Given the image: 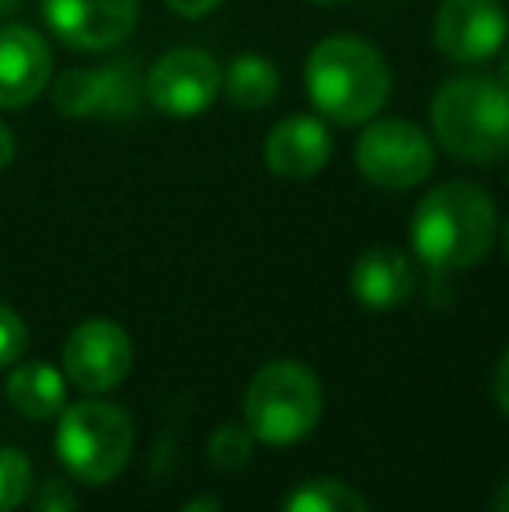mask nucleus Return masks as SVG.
I'll list each match as a JSON object with an SVG mask.
<instances>
[{"label": "nucleus", "mask_w": 509, "mask_h": 512, "mask_svg": "<svg viewBox=\"0 0 509 512\" xmlns=\"http://www.w3.org/2000/svg\"><path fill=\"white\" fill-rule=\"evenodd\" d=\"M307 98L339 126H363L391 98V67L374 42L360 35H328L304 67Z\"/></svg>", "instance_id": "nucleus-1"}, {"label": "nucleus", "mask_w": 509, "mask_h": 512, "mask_svg": "<svg viewBox=\"0 0 509 512\" xmlns=\"http://www.w3.org/2000/svg\"><path fill=\"white\" fill-rule=\"evenodd\" d=\"M496 241V203L475 182L436 185L412 216V248L433 272L478 265Z\"/></svg>", "instance_id": "nucleus-2"}, {"label": "nucleus", "mask_w": 509, "mask_h": 512, "mask_svg": "<svg viewBox=\"0 0 509 512\" xmlns=\"http://www.w3.org/2000/svg\"><path fill=\"white\" fill-rule=\"evenodd\" d=\"M433 136L450 157L489 168L509 154V91L489 74L450 77L429 105Z\"/></svg>", "instance_id": "nucleus-3"}, {"label": "nucleus", "mask_w": 509, "mask_h": 512, "mask_svg": "<svg viewBox=\"0 0 509 512\" xmlns=\"http://www.w3.org/2000/svg\"><path fill=\"white\" fill-rule=\"evenodd\" d=\"M56 457L84 485H105L133 457V418L112 401H77L60 411Z\"/></svg>", "instance_id": "nucleus-4"}, {"label": "nucleus", "mask_w": 509, "mask_h": 512, "mask_svg": "<svg viewBox=\"0 0 509 512\" xmlns=\"http://www.w3.org/2000/svg\"><path fill=\"white\" fill-rule=\"evenodd\" d=\"M321 384L304 363L279 359L252 377L245 394L248 432L269 446H293L314 432L321 418Z\"/></svg>", "instance_id": "nucleus-5"}, {"label": "nucleus", "mask_w": 509, "mask_h": 512, "mask_svg": "<svg viewBox=\"0 0 509 512\" xmlns=\"http://www.w3.org/2000/svg\"><path fill=\"white\" fill-rule=\"evenodd\" d=\"M436 150L433 140L412 119L384 115V119L363 122L356 140V168L377 189H415L433 175Z\"/></svg>", "instance_id": "nucleus-6"}, {"label": "nucleus", "mask_w": 509, "mask_h": 512, "mask_svg": "<svg viewBox=\"0 0 509 512\" xmlns=\"http://www.w3.org/2000/svg\"><path fill=\"white\" fill-rule=\"evenodd\" d=\"M140 102L143 81L129 56L105 67H74L53 81V105L63 119L123 122L140 112Z\"/></svg>", "instance_id": "nucleus-7"}, {"label": "nucleus", "mask_w": 509, "mask_h": 512, "mask_svg": "<svg viewBox=\"0 0 509 512\" xmlns=\"http://www.w3.org/2000/svg\"><path fill=\"white\" fill-rule=\"evenodd\" d=\"M509 39L503 0H443L436 7L433 42L440 56L457 67H482L496 60Z\"/></svg>", "instance_id": "nucleus-8"}, {"label": "nucleus", "mask_w": 509, "mask_h": 512, "mask_svg": "<svg viewBox=\"0 0 509 512\" xmlns=\"http://www.w3.org/2000/svg\"><path fill=\"white\" fill-rule=\"evenodd\" d=\"M143 95L168 119H196L220 95V67L203 49H168L150 67Z\"/></svg>", "instance_id": "nucleus-9"}, {"label": "nucleus", "mask_w": 509, "mask_h": 512, "mask_svg": "<svg viewBox=\"0 0 509 512\" xmlns=\"http://www.w3.org/2000/svg\"><path fill=\"white\" fill-rule=\"evenodd\" d=\"M42 18L63 46L105 53L129 39L140 18V0H42Z\"/></svg>", "instance_id": "nucleus-10"}, {"label": "nucleus", "mask_w": 509, "mask_h": 512, "mask_svg": "<svg viewBox=\"0 0 509 512\" xmlns=\"http://www.w3.org/2000/svg\"><path fill=\"white\" fill-rule=\"evenodd\" d=\"M133 366V345L116 321L91 317L70 331L63 345V370L81 391L105 394L116 391Z\"/></svg>", "instance_id": "nucleus-11"}, {"label": "nucleus", "mask_w": 509, "mask_h": 512, "mask_svg": "<svg viewBox=\"0 0 509 512\" xmlns=\"http://www.w3.org/2000/svg\"><path fill=\"white\" fill-rule=\"evenodd\" d=\"M53 77V49L35 28L4 25L0 28V108L32 105Z\"/></svg>", "instance_id": "nucleus-12"}, {"label": "nucleus", "mask_w": 509, "mask_h": 512, "mask_svg": "<svg viewBox=\"0 0 509 512\" xmlns=\"http://www.w3.org/2000/svg\"><path fill=\"white\" fill-rule=\"evenodd\" d=\"M332 161V133L314 115H286L265 136V164L276 178L307 182Z\"/></svg>", "instance_id": "nucleus-13"}, {"label": "nucleus", "mask_w": 509, "mask_h": 512, "mask_svg": "<svg viewBox=\"0 0 509 512\" xmlns=\"http://www.w3.org/2000/svg\"><path fill=\"white\" fill-rule=\"evenodd\" d=\"M415 283H419V276H415L412 258L401 248H387V244L363 251L353 265V276H349L356 300L370 310L401 307L415 293Z\"/></svg>", "instance_id": "nucleus-14"}, {"label": "nucleus", "mask_w": 509, "mask_h": 512, "mask_svg": "<svg viewBox=\"0 0 509 512\" xmlns=\"http://www.w3.org/2000/svg\"><path fill=\"white\" fill-rule=\"evenodd\" d=\"M7 401L25 418H53L67 405V384L63 373L49 363H25L7 377Z\"/></svg>", "instance_id": "nucleus-15"}, {"label": "nucleus", "mask_w": 509, "mask_h": 512, "mask_svg": "<svg viewBox=\"0 0 509 512\" xmlns=\"http://www.w3.org/2000/svg\"><path fill=\"white\" fill-rule=\"evenodd\" d=\"M220 91L234 108L241 112H258L272 105L279 95V70L269 56L262 53H241L231 60V67L220 74Z\"/></svg>", "instance_id": "nucleus-16"}, {"label": "nucleus", "mask_w": 509, "mask_h": 512, "mask_svg": "<svg viewBox=\"0 0 509 512\" xmlns=\"http://www.w3.org/2000/svg\"><path fill=\"white\" fill-rule=\"evenodd\" d=\"M283 512H370L356 488L335 478H314L304 481L297 492L286 499Z\"/></svg>", "instance_id": "nucleus-17"}, {"label": "nucleus", "mask_w": 509, "mask_h": 512, "mask_svg": "<svg viewBox=\"0 0 509 512\" xmlns=\"http://www.w3.org/2000/svg\"><path fill=\"white\" fill-rule=\"evenodd\" d=\"M32 492V460L21 450L0 446V509H18Z\"/></svg>", "instance_id": "nucleus-18"}, {"label": "nucleus", "mask_w": 509, "mask_h": 512, "mask_svg": "<svg viewBox=\"0 0 509 512\" xmlns=\"http://www.w3.org/2000/svg\"><path fill=\"white\" fill-rule=\"evenodd\" d=\"M252 432L241 429V425H220L210 439V460L220 471H238L252 460Z\"/></svg>", "instance_id": "nucleus-19"}, {"label": "nucleus", "mask_w": 509, "mask_h": 512, "mask_svg": "<svg viewBox=\"0 0 509 512\" xmlns=\"http://www.w3.org/2000/svg\"><path fill=\"white\" fill-rule=\"evenodd\" d=\"M28 328L7 304H0V366H11L25 356Z\"/></svg>", "instance_id": "nucleus-20"}, {"label": "nucleus", "mask_w": 509, "mask_h": 512, "mask_svg": "<svg viewBox=\"0 0 509 512\" xmlns=\"http://www.w3.org/2000/svg\"><path fill=\"white\" fill-rule=\"evenodd\" d=\"M39 512H74V495L60 481H46L39 495Z\"/></svg>", "instance_id": "nucleus-21"}, {"label": "nucleus", "mask_w": 509, "mask_h": 512, "mask_svg": "<svg viewBox=\"0 0 509 512\" xmlns=\"http://www.w3.org/2000/svg\"><path fill=\"white\" fill-rule=\"evenodd\" d=\"M168 11H175L178 18H206L210 11H217L224 0H164Z\"/></svg>", "instance_id": "nucleus-22"}, {"label": "nucleus", "mask_w": 509, "mask_h": 512, "mask_svg": "<svg viewBox=\"0 0 509 512\" xmlns=\"http://www.w3.org/2000/svg\"><path fill=\"white\" fill-rule=\"evenodd\" d=\"M496 401L509 415V349H506V356L499 359V370H496Z\"/></svg>", "instance_id": "nucleus-23"}, {"label": "nucleus", "mask_w": 509, "mask_h": 512, "mask_svg": "<svg viewBox=\"0 0 509 512\" xmlns=\"http://www.w3.org/2000/svg\"><path fill=\"white\" fill-rule=\"evenodd\" d=\"M14 154H18V143H14L11 126H7V122L0 119V171H7V168H11Z\"/></svg>", "instance_id": "nucleus-24"}, {"label": "nucleus", "mask_w": 509, "mask_h": 512, "mask_svg": "<svg viewBox=\"0 0 509 512\" xmlns=\"http://www.w3.org/2000/svg\"><path fill=\"white\" fill-rule=\"evenodd\" d=\"M182 512H224V509H220L217 499H206V495H199V499H192Z\"/></svg>", "instance_id": "nucleus-25"}, {"label": "nucleus", "mask_w": 509, "mask_h": 512, "mask_svg": "<svg viewBox=\"0 0 509 512\" xmlns=\"http://www.w3.org/2000/svg\"><path fill=\"white\" fill-rule=\"evenodd\" d=\"M496 81L503 84V88L509 91V46H503V63H499V74H496Z\"/></svg>", "instance_id": "nucleus-26"}, {"label": "nucleus", "mask_w": 509, "mask_h": 512, "mask_svg": "<svg viewBox=\"0 0 509 512\" xmlns=\"http://www.w3.org/2000/svg\"><path fill=\"white\" fill-rule=\"evenodd\" d=\"M496 512H509V481L499 488V499H496Z\"/></svg>", "instance_id": "nucleus-27"}, {"label": "nucleus", "mask_w": 509, "mask_h": 512, "mask_svg": "<svg viewBox=\"0 0 509 512\" xmlns=\"http://www.w3.org/2000/svg\"><path fill=\"white\" fill-rule=\"evenodd\" d=\"M14 7H18V0H0V14L14 11Z\"/></svg>", "instance_id": "nucleus-28"}, {"label": "nucleus", "mask_w": 509, "mask_h": 512, "mask_svg": "<svg viewBox=\"0 0 509 512\" xmlns=\"http://www.w3.org/2000/svg\"><path fill=\"white\" fill-rule=\"evenodd\" d=\"M503 251H506V258H509V220L503 223Z\"/></svg>", "instance_id": "nucleus-29"}, {"label": "nucleus", "mask_w": 509, "mask_h": 512, "mask_svg": "<svg viewBox=\"0 0 509 512\" xmlns=\"http://www.w3.org/2000/svg\"><path fill=\"white\" fill-rule=\"evenodd\" d=\"M311 4H321V7H332V4H342V0H311Z\"/></svg>", "instance_id": "nucleus-30"}, {"label": "nucleus", "mask_w": 509, "mask_h": 512, "mask_svg": "<svg viewBox=\"0 0 509 512\" xmlns=\"http://www.w3.org/2000/svg\"><path fill=\"white\" fill-rule=\"evenodd\" d=\"M0 512H7V509H0Z\"/></svg>", "instance_id": "nucleus-31"}]
</instances>
